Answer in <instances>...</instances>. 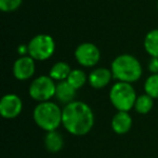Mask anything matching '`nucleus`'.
Here are the masks:
<instances>
[{
	"label": "nucleus",
	"mask_w": 158,
	"mask_h": 158,
	"mask_svg": "<svg viewBox=\"0 0 158 158\" xmlns=\"http://www.w3.org/2000/svg\"><path fill=\"white\" fill-rule=\"evenodd\" d=\"M75 59L79 65L84 67H93L99 63L101 52L92 42H82L75 50Z\"/></svg>",
	"instance_id": "7"
},
{
	"label": "nucleus",
	"mask_w": 158,
	"mask_h": 158,
	"mask_svg": "<svg viewBox=\"0 0 158 158\" xmlns=\"http://www.w3.org/2000/svg\"><path fill=\"white\" fill-rule=\"evenodd\" d=\"M12 72H13L14 78L21 81L31 78L36 72L35 60L29 55L20 56L14 62Z\"/></svg>",
	"instance_id": "9"
},
{
	"label": "nucleus",
	"mask_w": 158,
	"mask_h": 158,
	"mask_svg": "<svg viewBox=\"0 0 158 158\" xmlns=\"http://www.w3.org/2000/svg\"><path fill=\"white\" fill-rule=\"evenodd\" d=\"M144 91L153 99H158V74H152L145 80Z\"/></svg>",
	"instance_id": "18"
},
{
	"label": "nucleus",
	"mask_w": 158,
	"mask_h": 158,
	"mask_svg": "<svg viewBox=\"0 0 158 158\" xmlns=\"http://www.w3.org/2000/svg\"><path fill=\"white\" fill-rule=\"evenodd\" d=\"M110 70L116 80L128 84L138 81L143 73L142 65L139 60L130 54L118 55L112 62Z\"/></svg>",
	"instance_id": "2"
},
{
	"label": "nucleus",
	"mask_w": 158,
	"mask_h": 158,
	"mask_svg": "<svg viewBox=\"0 0 158 158\" xmlns=\"http://www.w3.org/2000/svg\"><path fill=\"white\" fill-rule=\"evenodd\" d=\"M28 55L35 61H46L50 59L55 51V42L47 34L36 35L28 42Z\"/></svg>",
	"instance_id": "5"
},
{
	"label": "nucleus",
	"mask_w": 158,
	"mask_h": 158,
	"mask_svg": "<svg viewBox=\"0 0 158 158\" xmlns=\"http://www.w3.org/2000/svg\"><path fill=\"white\" fill-rule=\"evenodd\" d=\"M112 129L117 134H126L132 127V118L128 112H117L112 119Z\"/></svg>",
	"instance_id": "11"
},
{
	"label": "nucleus",
	"mask_w": 158,
	"mask_h": 158,
	"mask_svg": "<svg viewBox=\"0 0 158 158\" xmlns=\"http://www.w3.org/2000/svg\"><path fill=\"white\" fill-rule=\"evenodd\" d=\"M55 89H56V85L54 80L50 76L42 75L31 81L28 93L31 99L41 103V102L50 101V99L55 97Z\"/></svg>",
	"instance_id": "6"
},
{
	"label": "nucleus",
	"mask_w": 158,
	"mask_h": 158,
	"mask_svg": "<svg viewBox=\"0 0 158 158\" xmlns=\"http://www.w3.org/2000/svg\"><path fill=\"white\" fill-rule=\"evenodd\" d=\"M113 77V73L108 68L99 67L93 69L88 76V82L92 88L102 89L105 88L110 82Z\"/></svg>",
	"instance_id": "10"
},
{
	"label": "nucleus",
	"mask_w": 158,
	"mask_h": 158,
	"mask_svg": "<svg viewBox=\"0 0 158 158\" xmlns=\"http://www.w3.org/2000/svg\"><path fill=\"white\" fill-rule=\"evenodd\" d=\"M136 99V92L131 84L118 81L110 88V101L118 112H129L134 108Z\"/></svg>",
	"instance_id": "4"
},
{
	"label": "nucleus",
	"mask_w": 158,
	"mask_h": 158,
	"mask_svg": "<svg viewBox=\"0 0 158 158\" xmlns=\"http://www.w3.org/2000/svg\"><path fill=\"white\" fill-rule=\"evenodd\" d=\"M148 69L152 74H158V57H152L149 60Z\"/></svg>",
	"instance_id": "20"
},
{
	"label": "nucleus",
	"mask_w": 158,
	"mask_h": 158,
	"mask_svg": "<svg viewBox=\"0 0 158 158\" xmlns=\"http://www.w3.org/2000/svg\"><path fill=\"white\" fill-rule=\"evenodd\" d=\"M157 10H158V1H157Z\"/></svg>",
	"instance_id": "22"
},
{
	"label": "nucleus",
	"mask_w": 158,
	"mask_h": 158,
	"mask_svg": "<svg viewBox=\"0 0 158 158\" xmlns=\"http://www.w3.org/2000/svg\"><path fill=\"white\" fill-rule=\"evenodd\" d=\"M23 103L20 97L8 93L0 100V115L6 119H14L22 113Z\"/></svg>",
	"instance_id": "8"
},
{
	"label": "nucleus",
	"mask_w": 158,
	"mask_h": 158,
	"mask_svg": "<svg viewBox=\"0 0 158 158\" xmlns=\"http://www.w3.org/2000/svg\"><path fill=\"white\" fill-rule=\"evenodd\" d=\"M72 68H70L69 64L66 62H56L54 65L51 67L50 72H49V76L56 81H65L67 80L68 76H69Z\"/></svg>",
	"instance_id": "14"
},
{
	"label": "nucleus",
	"mask_w": 158,
	"mask_h": 158,
	"mask_svg": "<svg viewBox=\"0 0 158 158\" xmlns=\"http://www.w3.org/2000/svg\"><path fill=\"white\" fill-rule=\"evenodd\" d=\"M62 110L56 103L51 101L38 103L33 112L34 121L46 132L55 131L62 125Z\"/></svg>",
	"instance_id": "3"
},
{
	"label": "nucleus",
	"mask_w": 158,
	"mask_h": 158,
	"mask_svg": "<svg viewBox=\"0 0 158 158\" xmlns=\"http://www.w3.org/2000/svg\"><path fill=\"white\" fill-rule=\"evenodd\" d=\"M23 0H0V10L2 12L16 11L22 5Z\"/></svg>",
	"instance_id": "19"
},
{
	"label": "nucleus",
	"mask_w": 158,
	"mask_h": 158,
	"mask_svg": "<svg viewBox=\"0 0 158 158\" xmlns=\"http://www.w3.org/2000/svg\"><path fill=\"white\" fill-rule=\"evenodd\" d=\"M44 143L48 152H50V153H57V152H60L63 148L64 139L63 135L57 130H55V131L47 132Z\"/></svg>",
	"instance_id": "13"
},
{
	"label": "nucleus",
	"mask_w": 158,
	"mask_h": 158,
	"mask_svg": "<svg viewBox=\"0 0 158 158\" xmlns=\"http://www.w3.org/2000/svg\"><path fill=\"white\" fill-rule=\"evenodd\" d=\"M144 49L152 57H158V29L148 31L144 38Z\"/></svg>",
	"instance_id": "15"
},
{
	"label": "nucleus",
	"mask_w": 158,
	"mask_h": 158,
	"mask_svg": "<svg viewBox=\"0 0 158 158\" xmlns=\"http://www.w3.org/2000/svg\"><path fill=\"white\" fill-rule=\"evenodd\" d=\"M76 89L73 86H70L67 81H60L56 85V89H55V98L59 102L63 104H69L73 101H75V97H76Z\"/></svg>",
	"instance_id": "12"
},
{
	"label": "nucleus",
	"mask_w": 158,
	"mask_h": 158,
	"mask_svg": "<svg viewBox=\"0 0 158 158\" xmlns=\"http://www.w3.org/2000/svg\"><path fill=\"white\" fill-rule=\"evenodd\" d=\"M94 125V114L87 103L73 101L62 110V126L67 132L76 136L88 134Z\"/></svg>",
	"instance_id": "1"
},
{
	"label": "nucleus",
	"mask_w": 158,
	"mask_h": 158,
	"mask_svg": "<svg viewBox=\"0 0 158 158\" xmlns=\"http://www.w3.org/2000/svg\"><path fill=\"white\" fill-rule=\"evenodd\" d=\"M153 106H154V99L145 93V94L139 95L138 97L135 104H134V110L139 114L145 115L151 112Z\"/></svg>",
	"instance_id": "16"
},
{
	"label": "nucleus",
	"mask_w": 158,
	"mask_h": 158,
	"mask_svg": "<svg viewBox=\"0 0 158 158\" xmlns=\"http://www.w3.org/2000/svg\"><path fill=\"white\" fill-rule=\"evenodd\" d=\"M18 52L21 56H25V55H27V53H28V46H26V44H21V46H19L18 47Z\"/></svg>",
	"instance_id": "21"
},
{
	"label": "nucleus",
	"mask_w": 158,
	"mask_h": 158,
	"mask_svg": "<svg viewBox=\"0 0 158 158\" xmlns=\"http://www.w3.org/2000/svg\"><path fill=\"white\" fill-rule=\"evenodd\" d=\"M87 80H88V77H87L86 73L81 69H72L69 76H68L67 80L66 81L70 85V86L74 87L76 90L78 89H81L82 87L86 85Z\"/></svg>",
	"instance_id": "17"
}]
</instances>
